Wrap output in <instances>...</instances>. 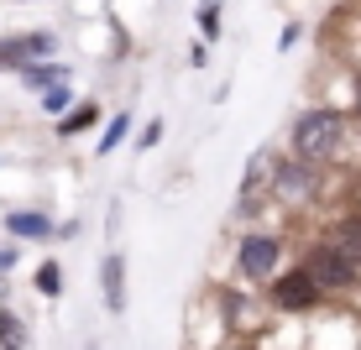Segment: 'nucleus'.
Returning a JSON list of instances; mask_svg holds the SVG:
<instances>
[{
    "instance_id": "1",
    "label": "nucleus",
    "mask_w": 361,
    "mask_h": 350,
    "mask_svg": "<svg viewBox=\"0 0 361 350\" xmlns=\"http://www.w3.org/2000/svg\"><path fill=\"white\" fill-rule=\"evenodd\" d=\"M345 146H351V120L341 115V110L330 105H309L293 115L288 126V152L298 162H314V168H330V162L345 157Z\"/></svg>"
},
{
    "instance_id": "2",
    "label": "nucleus",
    "mask_w": 361,
    "mask_h": 350,
    "mask_svg": "<svg viewBox=\"0 0 361 350\" xmlns=\"http://www.w3.org/2000/svg\"><path fill=\"white\" fill-rule=\"evenodd\" d=\"M319 194H325V168H314V162H298L293 152H278V146H267V204L309 209V204H319Z\"/></svg>"
},
{
    "instance_id": "3",
    "label": "nucleus",
    "mask_w": 361,
    "mask_h": 350,
    "mask_svg": "<svg viewBox=\"0 0 361 350\" xmlns=\"http://www.w3.org/2000/svg\"><path fill=\"white\" fill-rule=\"evenodd\" d=\"M231 267H235L241 282H272L278 267H283V235L257 230V225L241 230V235H235V251H231Z\"/></svg>"
},
{
    "instance_id": "4",
    "label": "nucleus",
    "mask_w": 361,
    "mask_h": 350,
    "mask_svg": "<svg viewBox=\"0 0 361 350\" xmlns=\"http://www.w3.org/2000/svg\"><path fill=\"white\" fill-rule=\"evenodd\" d=\"M298 267H304L309 277L319 282V293H325V298H330V293H351V287H361V267H356L351 256H341V251H335V246L325 241V235L304 246Z\"/></svg>"
},
{
    "instance_id": "5",
    "label": "nucleus",
    "mask_w": 361,
    "mask_h": 350,
    "mask_svg": "<svg viewBox=\"0 0 361 350\" xmlns=\"http://www.w3.org/2000/svg\"><path fill=\"white\" fill-rule=\"evenodd\" d=\"M267 304L278 308V314H314V308L325 304V293H319V282L309 277L304 267H288V272H278V277L267 282Z\"/></svg>"
},
{
    "instance_id": "6",
    "label": "nucleus",
    "mask_w": 361,
    "mask_h": 350,
    "mask_svg": "<svg viewBox=\"0 0 361 350\" xmlns=\"http://www.w3.org/2000/svg\"><path fill=\"white\" fill-rule=\"evenodd\" d=\"M53 53H58L53 32H11V37H0V73H21Z\"/></svg>"
},
{
    "instance_id": "7",
    "label": "nucleus",
    "mask_w": 361,
    "mask_h": 350,
    "mask_svg": "<svg viewBox=\"0 0 361 350\" xmlns=\"http://www.w3.org/2000/svg\"><path fill=\"white\" fill-rule=\"evenodd\" d=\"M0 225H6L11 241H32V246H42V241H53V235H58V225H53L47 209H11Z\"/></svg>"
},
{
    "instance_id": "8",
    "label": "nucleus",
    "mask_w": 361,
    "mask_h": 350,
    "mask_svg": "<svg viewBox=\"0 0 361 350\" xmlns=\"http://www.w3.org/2000/svg\"><path fill=\"white\" fill-rule=\"evenodd\" d=\"M99 298H105L110 314H126V256L110 251L99 261Z\"/></svg>"
},
{
    "instance_id": "9",
    "label": "nucleus",
    "mask_w": 361,
    "mask_h": 350,
    "mask_svg": "<svg viewBox=\"0 0 361 350\" xmlns=\"http://www.w3.org/2000/svg\"><path fill=\"white\" fill-rule=\"evenodd\" d=\"M325 241H330L341 256H351L356 267H361V209H345V215H335V225L325 230Z\"/></svg>"
},
{
    "instance_id": "10",
    "label": "nucleus",
    "mask_w": 361,
    "mask_h": 350,
    "mask_svg": "<svg viewBox=\"0 0 361 350\" xmlns=\"http://www.w3.org/2000/svg\"><path fill=\"white\" fill-rule=\"evenodd\" d=\"M16 79L27 84V89H37V94H42V89H53V84H73V68H68V63H58V58H42V63L21 68Z\"/></svg>"
},
{
    "instance_id": "11",
    "label": "nucleus",
    "mask_w": 361,
    "mask_h": 350,
    "mask_svg": "<svg viewBox=\"0 0 361 350\" xmlns=\"http://www.w3.org/2000/svg\"><path fill=\"white\" fill-rule=\"evenodd\" d=\"M94 126H99V105H94V99H84V105H73L68 115L58 120V136H84Z\"/></svg>"
},
{
    "instance_id": "12",
    "label": "nucleus",
    "mask_w": 361,
    "mask_h": 350,
    "mask_svg": "<svg viewBox=\"0 0 361 350\" xmlns=\"http://www.w3.org/2000/svg\"><path fill=\"white\" fill-rule=\"evenodd\" d=\"M0 350H27V324L6 304H0Z\"/></svg>"
},
{
    "instance_id": "13",
    "label": "nucleus",
    "mask_w": 361,
    "mask_h": 350,
    "mask_svg": "<svg viewBox=\"0 0 361 350\" xmlns=\"http://www.w3.org/2000/svg\"><path fill=\"white\" fill-rule=\"evenodd\" d=\"M37 105H42V115L63 120L73 110V84H53V89H42V94H37Z\"/></svg>"
},
{
    "instance_id": "14",
    "label": "nucleus",
    "mask_w": 361,
    "mask_h": 350,
    "mask_svg": "<svg viewBox=\"0 0 361 350\" xmlns=\"http://www.w3.org/2000/svg\"><path fill=\"white\" fill-rule=\"evenodd\" d=\"M126 136H131V110H116V120L105 126V136H99V146H94V152H99V157H110L121 142H126Z\"/></svg>"
},
{
    "instance_id": "15",
    "label": "nucleus",
    "mask_w": 361,
    "mask_h": 350,
    "mask_svg": "<svg viewBox=\"0 0 361 350\" xmlns=\"http://www.w3.org/2000/svg\"><path fill=\"white\" fill-rule=\"evenodd\" d=\"M32 287L42 298H58V293H63V267H58V261H42V267L32 272Z\"/></svg>"
},
{
    "instance_id": "16",
    "label": "nucleus",
    "mask_w": 361,
    "mask_h": 350,
    "mask_svg": "<svg viewBox=\"0 0 361 350\" xmlns=\"http://www.w3.org/2000/svg\"><path fill=\"white\" fill-rule=\"evenodd\" d=\"M199 32H204V37H199V42H204V47H209V42H215V37H220V6H215V11H209V6L199 11Z\"/></svg>"
},
{
    "instance_id": "17",
    "label": "nucleus",
    "mask_w": 361,
    "mask_h": 350,
    "mask_svg": "<svg viewBox=\"0 0 361 350\" xmlns=\"http://www.w3.org/2000/svg\"><path fill=\"white\" fill-rule=\"evenodd\" d=\"M157 142H163V120H147V126H142V136H136V146L147 152V146H157Z\"/></svg>"
},
{
    "instance_id": "18",
    "label": "nucleus",
    "mask_w": 361,
    "mask_h": 350,
    "mask_svg": "<svg viewBox=\"0 0 361 350\" xmlns=\"http://www.w3.org/2000/svg\"><path fill=\"white\" fill-rule=\"evenodd\" d=\"M298 37H304V27H298V21H288V27L278 32V53H288V47L298 42Z\"/></svg>"
},
{
    "instance_id": "19",
    "label": "nucleus",
    "mask_w": 361,
    "mask_h": 350,
    "mask_svg": "<svg viewBox=\"0 0 361 350\" xmlns=\"http://www.w3.org/2000/svg\"><path fill=\"white\" fill-rule=\"evenodd\" d=\"M16 246H0V277H11V272H16Z\"/></svg>"
},
{
    "instance_id": "20",
    "label": "nucleus",
    "mask_w": 361,
    "mask_h": 350,
    "mask_svg": "<svg viewBox=\"0 0 361 350\" xmlns=\"http://www.w3.org/2000/svg\"><path fill=\"white\" fill-rule=\"evenodd\" d=\"M189 63H194V68H204V63H209V47H204V42H194V47H189Z\"/></svg>"
},
{
    "instance_id": "21",
    "label": "nucleus",
    "mask_w": 361,
    "mask_h": 350,
    "mask_svg": "<svg viewBox=\"0 0 361 350\" xmlns=\"http://www.w3.org/2000/svg\"><path fill=\"white\" fill-rule=\"evenodd\" d=\"M79 230H84L79 220H63V225H58V235H63V241H79Z\"/></svg>"
},
{
    "instance_id": "22",
    "label": "nucleus",
    "mask_w": 361,
    "mask_h": 350,
    "mask_svg": "<svg viewBox=\"0 0 361 350\" xmlns=\"http://www.w3.org/2000/svg\"><path fill=\"white\" fill-rule=\"evenodd\" d=\"M356 105H361V73H356Z\"/></svg>"
},
{
    "instance_id": "23",
    "label": "nucleus",
    "mask_w": 361,
    "mask_h": 350,
    "mask_svg": "<svg viewBox=\"0 0 361 350\" xmlns=\"http://www.w3.org/2000/svg\"><path fill=\"white\" fill-rule=\"evenodd\" d=\"M0 304H6V277H0Z\"/></svg>"
},
{
    "instance_id": "24",
    "label": "nucleus",
    "mask_w": 361,
    "mask_h": 350,
    "mask_svg": "<svg viewBox=\"0 0 361 350\" xmlns=\"http://www.w3.org/2000/svg\"><path fill=\"white\" fill-rule=\"evenodd\" d=\"M84 350H99V340H90V345H84Z\"/></svg>"
}]
</instances>
